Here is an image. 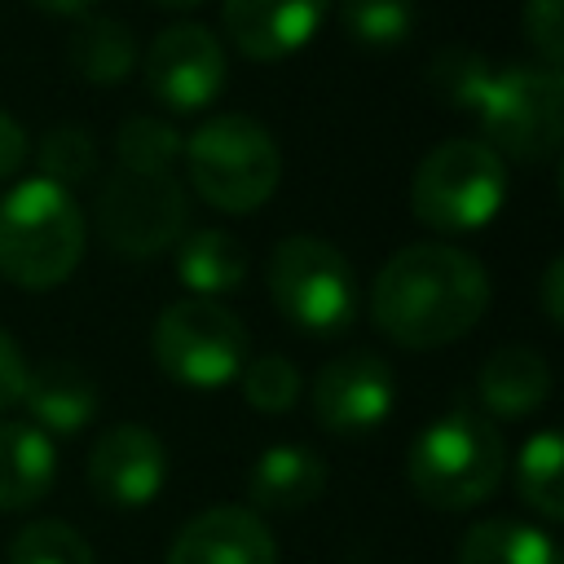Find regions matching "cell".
I'll return each instance as SVG.
<instances>
[{
  "mask_svg": "<svg viewBox=\"0 0 564 564\" xmlns=\"http://www.w3.org/2000/svg\"><path fill=\"white\" fill-rule=\"evenodd\" d=\"M471 115L498 159L546 163L564 137V75L555 66H494Z\"/></svg>",
  "mask_w": 564,
  "mask_h": 564,
  "instance_id": "cell-7",
  "label": "cell"
},
{
  "mask_svg": "<svg viewBox=\"0 0 564 564\" xmlns=\"http://www.w3.org/2000/svg\"><path fill=\"white\" fill-rule=\"evenodd\" d=\"M159 9H198V4H207V0H154Z\"/></svg>",
  "mask_w": 564,
  "mask_h": 564,
  "instance_id": "cell-34",
  "label": "cell"
},
{
  "mask_svg": "<svg viewBox=\"0 0 564 564\" xmlns=\"http://www.w3.org/2000/svg\"><path fill=\"white\" fill-rule=\"evenodd\" d=\"M185 189L172 172L115 167L97 203V229L106 247H115L128 260L167 251L185 234Z\"/></svg>",
  "mask_w": 564,
  "mask_h": 564,
  "instance_id": "cell-9",
  "label": "cell"
},
{
  "mask_svg": "<svg viewBox=\"0 0 564 564\" xmlns=\"http://www.w3.org/2000/svg\"><path fill=\"white\" fill-rule=\"evenodd\" d=\"M181 150H185L181 132L159 115H128L115 137L119 167H132V172H172Z\"/></svg>",
  "mask_w": 564,
  "mask_h": 564,
  "instance_id": "cell-25",
  "label": "cell"
},
{
  "mask_svg": "<svg viewBox=\"0 0 564 564\" xmlns=\"http://www.w3.org/2000/svg\"><path fill=\"white\" fill-rule=\"evenodd\" d=\"M326 4L330 0H225L220 18L242 57L282 62L322 31Z\"/></svg>",
  "mask_w": 564,
  "mask_h": 564,
  "instance_id": "cell-14",
  "label": "cell"
},
{
  "mask_svg": "<svg viewBox=\"0 0 564 564\" xmlns=\"http://www.w3.org/2000/svg\"><path fill=\"white\" fill-rule=\"evenodd\" d=\"M489 308V273L449 242L401 247L370 286L375 326L401 348H445L476 330Z\"/></svg>",
  "mask_w": 564,
  "mask_h": 564,
  "instance_id": "cell-1",
  "label": "cell"
},
{
  "mask_svg": "<svg viewBox=\"0 0 564 564\" xmlns=\"http://www.w3.org/2000/svg\"><path fill=\"white\" fill-rule=\"evenodd\" d=\"M480 410L489 419H524L546 405L551 397V366L529 344H502L485 357L476 379Z\"/></svg>",
  "mask_w": 564,
  "mask_h": 564,
  "instance_id": "cell-16",
  "label": "cell"
},
{
  "mask_svg": "<svg viewBox=\"0 0 564 564\" xmlns=\"http://www.w3.org/2000/svg\"><path fill=\"white\" fill-rule=\"evenodd\" d=\"M300 370L286 357H256L242 366V397L260 414H286L300 401Z\"/></svg>",
  "mask_w": 564,
  "mask_h": 564,
  "instance_id": "cell-28",
  "label": "cell"
},
{
  "mask_svg": "<svg viewBox=\"0 0 564 564\" xmlns=\"http://www.w3.org/2000/svg\"><path fill=\"white\" fill-rule=\"evenodd\" d=\"M264 282L273 308L308 339H339L357 322V273L348 256L326 238H282L269 256Z\"/></svg>",
  "mask_w": 564,
  "mask_h": 564,
  "instance_id": "cell-5",
  "label": "cell"
},
{
  "mask_svg": "<svg viewBox=\"0 0 564 564\" xmlns=\"http://www.w3.org/2000/svg\"><path fill=\"white\" fill-rule=\"evenodd\" d=\"M172 247H176V264H172L176 278L203 300L225 295L247 278V247L225 229H185Z\"/></svg>",
  "mask_w": 564,
  "mask_h": 564,
  "instance_id": "cell-20",
  "label": "cell"
},
{
  "mask_svg": "<svg viewBox=\"0 0 564 564\" xmlns=\"http://www.w3.org/2000/svg\"><path fill=\"white\" fill-rule=\"evenodd\" d=\"M35 9H44V13H62V18H79V13H88L97 0H31Z\"/></svg>",
  "mask_w": 564,
  "mask_h": 564,
  "instance_id": "cell-33",
  "label": "cell"
},
{
  "mask_svg": "<svg viewBox=\"0 0 564 564\" xmlns=\"http://www.w3.org/2000/svg\"><path fill=\"white\" fill-rule=\"evenodd\" d=\"M57 476V445L35 423H0V511H31Z\"/></svg>",
  "mask_w": 564,
  "mask_h": 564,
  "instance_id": "cell-18",
  "label": "cell"
},
{
  "mask_svg": "<svg viewBox=\"0 0 564 564\" xmlns=\"http://www.w3.org/2000/svg\"><path fill=\"white\" fill-rule=\"evenodd\" d=\"M507 198V163L471 137L441 141L423 154L410 181V212L436 234L485 229Z\"/></svg>",
  "mask_w": 564,
  "mask_h": 564,
  "instance_id": "cell-6",
  "label": "cell"
},
{
  "mask_svg": "<svg viewBox=\"0 0 564 564\" xmlns=\"http://www.w3.org/2000/svg\"><path fill=\"white\" fill-rule=\"evenodd\" d=\"M538 291H542V313H546V322L560 326V322H564V304H560V300H564V260H560V256L546 260Z\"/></svg>",
  "mask_w": 564,
  "mask_h": 564,
  "instance_id": "cell-32",
  "label": "cell"
},
{
  "mask_svg": "<svg viewBox=\"0 0 564 564\" xmlns=\"http://www.w3.org/2000/svg\"><path fill=\"white\" fill-rule=\"evenodd\" d=\"M524 35L542 66L564 62V0H524Z\"/></svg>",
  "mask_w": 564,
  "mask_h": 564,
  "instance_id": "cell-29",
  "label": "cell"
},
{
  "mask_svg": "<svg viewBox=\"0 0 564 564\" xmlns=\"http://www.w3.org/2000/svg\"><path fill=\"white\" fill-rule=\"evenodd\" d=\"M163 480H167V449L141 423H115L88 449V489L119 511H137L154 502Z\"/></svg>",
  "mask_w": 564,
  "mask_h": 564,
  "instance_id": "cell-12",
  "label": "cell"
},
{
  "mask_svg": "<svg viewBox=\"0 0 564 564\" xmlns=\"http://www.w3.org/2000/svg\"><path fill=\"white\" fill-rule=\"evenodd\" d=\"M18 405H26V414H31L26 423H35L44 436H70L93 423L97 383L75 361H44V366L26 370V388H22Z\"/></svg>",
  "mask_w": 564,
  "mask_h": 564,
  "instance_id": "cell-15",
  "label": "cell"
},
{
  "mask_svg": "<svg viewBox=\"0 0 564 564\" xmlns=\"http://www.w3.org/2000/svg\"><path fill=\"white\" fill-rule=\"evenodd\" d=\"M141 75L159 106L176 115H194L212 106L225 88V48L207 26L172 22L150 40Z\"/></svg>",
  "mask_w": 564,
  "mask_h": 564,
  "instance_id": "cell-10",
  "label": "cell"
},
{
  "mask_svg": "<svg viewBox=\"0 0 564 564\" xmlns=\"http://www.w3.org/2000/svg\"><path fill=\"white\" fill-rule=\"evenodd\" d=\"M507 467V445L494 419L480 405H449L436 414L405 454L410 489L436 511H471L480 507Z\"/></svg>",
  "mask_w": 564,
  "mask_h": 564,
  "instance_id": "cell-2",
  "label": "cell"
},
{
  "mask_svg": "<svg viewBox=\"0 0 564 564\" xmlns=\"http://www.w3.org/2000/svg\"><path fill=\"white\" fill-rule=\"evenodd\" d=\"M150 352L167 379L189 388H220L247 366V326L225 304L189 295L159 313Z\"/></svg>",
  "mask_w": 564,
  "mask_h": 564,
  "instance_id": "cell-8",
  "label": "cell"
},
{
  "mask_svg": "<svg viewBox=\"0 0 564 564\" xmlns=\"http://www.w3.org/2000/svg\"><path fill=\"white\" fill-rule=\"evenodd\" d=\"M489 75H494V66H489V57H485L480 48H471V44H449V48H441V53L432 57V66H427V88H432L436 101H445V106L471 115L476 101H480V93H485V84H489Z\"/></svg>",
  "mask_w": 564,
  "mask_h": 564,
  "instance_id": "cell-24",
  "label": "cell"
},
{
  "mask_svg": "<svg viewBox=\"0 0 564 564\" xmlns=\"http://www.w3.org/2000/svg\"><path fill=\"white\" fill-rule=\"evenodd\" d=\"M88 225L66 185L44 176L0 194V278L22 291L62 286L84 260Z\"/></svg>",
  "mask_w": 564,
  "mask_h": 564,
  "instance_id": "cell-3",
  "label": "cell"
},
{
  "mask_svg": "<svg viewBox=\"0 0 564 564\" xmlns=\"http://www.w3.org/2000/svg\"><path fill=\"white\" fill-rule=\"evenodd\" d=\"M4 564H93V546L66 520H31L9 542Z\"/></svg>",
  "mask_w": 564,
  "mask_h": 564,
  "instance_id": "cell-26",
  "label": "cell"
},
{
  "mask_svg": "<svg viewBox=\"0 0 564 564\" xmlns=\"http://www.w3.org/2000/svg\"><path fill=\"white\" fill-rule=\"evenodd\" d=\"M26 357H22V348L13 344V335L0 326V414L4 410H13L18 401H22V388H26Z\"/></svg>",
  "mask_w": 564,
  "mask_h": 564,
  "instance_id": "cell-30",
  "label": "cell"
},
{
  "mask_svg": "<svg viewBox=\"0 0 564 564\" xmlns=\"http://www.w3.org/2000/svg\"><path fill=\"white\" fill-rule=\"evenodd\" d=\"M185 176L225 216L264 207L282 181V150L251 115H216L185 141Z\"/></svg>",
  "mask_w": 564,
  "mask_h": 564,
  "instance_id": "cell-4",
  "label": "cell"
},
{
  "mask_svg": "<svg viewBox=\"0 0 564 564\" xmlns=\"http://www.w3.org/2000/svg\"><path fill=\"white\" fill-rule=\"evenodd\" d=\"M326 489V458L304 445H269L247 471V498L256 511L291 516Z\"/></svg>",
  "mask_w": 564,
  "mask_h": 564,
  "instance_id": "cell-17",
  "label": "cell"
},
{
  "mask_svg": "<svg viewBox=\"0 0 564 564\" xmlns=\"http://www.w3.org/2000/svg\"><path fill=\"white\" fill-rule=\"evenodd\" d=\"M516 494L542 520L564 516V449H560L555 427H542L520 445V454H516Z\"/></svg>",
  "mask_w": 564,
  "mask_h": 564,
  "instance_id": "cell-22",
  "label": "cell"
},
{
  "mask_svg": "<svg viewBox=\"0 0 564 564\" xmlns=\"http://www.w3.org/2000/svg\"><path fill=\"white\" fill-rule=\"evenodd\" d=\"M66 62L88 84H123L137 66V40L132 31L110 13H79L66 40Z\"/></svg>",
  "mask_w": 564,
  "mask_h": 564,
  "instance_id": "cell-19",
  "label": "cell"
},
{
  "mask_svg": "<svg viewBox=\"0 0 564 564\" xmlns=\"http://www.w3.org/2000/svg\"><path fill=\"white\" fill-rule=\"evenodd\" d=\"M339 26L366 53H392L414 31L410 0H339Z\"/></svg>",
  "mask_w": 564,
  "mask_h": 564,
  "instance_id": "cell-23",
  "label": "cell"
},
{
  "mask_svg": "<svg viewBox=\"0 0 564 564\" xmlns=\"http://www.w3.org/2000/svg\"><path fill=\"white\" fill-rule=\"evenodd\" d=\"M97 145L79 123H57L40 137V176L53 185H75L93 172Z\"/></svg>",
  "mask_w": 564,
  "mask_h": 564,
  "instance_id": "cell-27",
  "label": "cell"
},
{
  "mask_svg": "<svg viewBox=\"0 0 564 564\" xmlns=\"http://www.w3.org/2000/svg\"><path fill=\"white\" fill-rule=\"evenodd\" d=\"M392 401H397V383L388 361L361 348L326 361L313 379V419L339 441L370 436L392 414Z\"/></svg>",
  "mask_w": 564,
  "mask_h": 564,
  "instance_id": "cell-11",
  "label": "cell"
},
{
  "mask_svg": "<svg viewBox=\"0 0 564 564\" xmlns=\"http://www.w3.org/2000/svg\"><path fill=\"white\" fill-rule=\"evenodd\" d=\"M163 564H278V542L260 511L220 502L176 529Z\"/></svg>",
  "mask_w": 564,
  "mask_h": 564,
  "instance_id": "cell-13",
  "label": "cell"
},
{
  "mask_svg": "<svg viewBox=\"0 0 564 564\" xmlns=\"http://www.w3.org/2000/svg\"><path fill=\"white\" fill-rule=\"evenodd\" d=\"M458 564H560L551 533L524 520H480L458 542Z\"/></svg>",
  "mask_w": 564,
  "mask_h": 564,
  "instance_id": "cell-21",
  "label": "cell"
},
{
  "mask_svg": "<svg viewBox=\"0 0 564 564\" xmlns=\"http://www.w3.org/2000/svg\"><path fill=\"white\" fill-rule=\"evenodd\" d=\"M22 163H26V132L9 110H0V181H9Z\"/></svg>",
  "mask_w": 564,
  "mask_h": 564,
  "instance_id": "cell-31",
  "label": "cell"
}]
</instances>
